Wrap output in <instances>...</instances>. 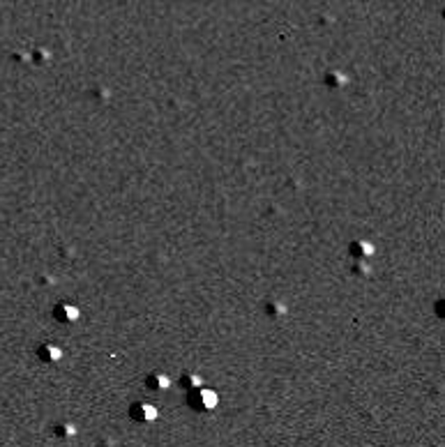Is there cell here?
<instances>
[{"mask_svg":"<svg viewBox=\"0 0 445 447\" xmlns=\"http://www.w3.org/2000/svg\"><path fill=\"white\" fill-rule=\"evenodd\" d=\"M217 394L212 390H203V387H199V390H194V396H192V403H196V408L199 410H212V408L217 406Z\"/></svg>","mask_w":445,"mask_h":447,"instance_id":"6da1fadb","label":"cell"},{"mask_svg":"<svg viewBox=\"0 0 445 447\" xmlns=\"http://www.w3.org/2000/svg\"><path fill=\"white\" fill-rule=\"evenodd\" d=\"M129 415L134 419H138V422H153V419L157 417V408H155L153 403H136V406L129 410Z\"/></svg>","mask_w":445,"mask_h":447,"instance_id":"7a4b0ae2","label":"cell"},{"mask_svg":"<svg viewBox=\"0 0 445 447\" xmlns=\"http://www.w3.org/2000/svg\"><path fill=\"white\" fill-rule=\"evenodd\" d=\"M169 385H171V380H169L166 373H153L148 378V387H153V390H164Z\"/></svg>","mask_w":445,"mask_h":447,"instance_id":"3957f363","label":"cell"},{"mask_svg":"<svg viewBox=\"0 0 445 447\" xmlns=\"http://www.w3.org/2000/svg\"><path fill=\"white\" fill-rule=\"evenodd\" d=\"M371 252H374L371 242H355L353 245V254H358V256H369Z\"/></svg>","mask_w":445,"mask_h":447,"instance_id":"277c9868","label":"cell"}]
</instances>
